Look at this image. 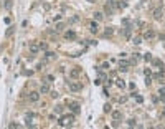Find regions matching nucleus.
I'll return each mask as SVG.
<instances>
[{
	"mask_svg": "<svg viewBox=\"0 0 165 129\" xmlns=\"http://www.w3.org/2000/svg\"><path fill=\"white\" fill-rule=\"evenodd\" d=\"M58 123H60V126H63V128H68V126H71V124L74 123V116H71V114H61Z\"/></svg>",
	"mask_w": 165,
	"mask_h": 129,
	"instance_id": "f257e3e1",
	"label": "nucleus"
},
{
	"mask_svg": "<svg viewBox=\"0 0 165 129\" xmlns=\"http://www.w3.org/2000/svg\"><path fill=\"white\" fill-rule=\"evenodd\" d=\"M68 108H69L74 114L79 112V103H76V101H68Z\"/></svg>",
	"mask_w": 165,
	"mask_h": 129,
	"instance_id": "f03ea898",
	"label": "nucleus"
},
{
	"mask_svg": "<svg viewBox=\"0 0 165 129\" xmlns=\"http://www.w3.org/2000/svg\"><path fill=\"white\" fill-rule=\"evenodd\" d=\"M82 90V83H69V91L73 93H78V91Z\"/></svg>",
	"mask_w": 165,
	"mask_h": 129,
	"instance_id": "7ed1b4c3",
	"label": "nucleus"
},
{
	"mask_svg": "<svg viewBox=\"0 0 165 129\" xmlns=\"http://www.w3.org/2000/svg\"><path fill=\"white\" fill-rule=\"evenodd\" d=\"M28 99H30L32 103H36L40 99V93H38V91H32V93L28 94Z\"/></svg>",
	"mask_w": 165,
	"mask_h": 129,
	"instance_id": "20e7f679",
	"label": "nucleus"
},
{
	"mask_svg": "<svg viewBox=\"0 0 165 129\" xmlns=\"http://www.w3.org/2000/svg\"><path fill=\"white\" fill-rule=\"evenodd\" d=\"M152 15H154L155 20H160V18H162V15H164V10H162V7H157V8L154 10V13H152Z\"/></svg>",
	"mask_w": 165,
	"mask_h": 129,
	"instance_id": "39448f33",
	"label": "nucleus"
},
{
	"mask_svg": "<svg viewBox=\"0 0 165 129\" xmlns=\"http://www.w3.org/2000/svg\"><path fill=\"white\" fill-rule=\"evenodd\" d=\"M129 66H131V61H126V60H121V61H119V70H121V71H127Z\"/></svg>",
	"mask_w": 165,
	"mask_h": 129,
	"instance_id": "423d86ee",
	"label": "nucleus"
},
{
	"mask_svg": "<svg viewBox=\"0 0 165 129\" xmlns=\"http://www.w3.org/2000/svg\"><path fill=\"white\" fill-rule=\"evenodd\" d=\"M111 116H112V119L119 121V119H122V111H119V109H116V111H111Z\"/></svg>",
	"mask_w": 165,
	"mask_h": 129,
	"instance_id": "0eeeda50",
	"label": "nucleus"
},
{
	"mask_svg": "<svg viewBox=\"0 0 165 129\" xmlns=\"http://www.w3.org/2000/svg\"><path fill=\"white\" fill-rule=\"evenodd\" d=\"M79 74H81V68H73L71 71H69V76H71V78H78Z\"/></svg>",
	"mask_w": 165,
	"mask_h": 129,
	"instance_id": "6e6552de",
	"label": "nucleus"
},
{
	"mask_svg": "<svg viewBox=\"0 0 165 129\" xmlns=\"http://www.w3.org/2000/svg\"><path fill=\"white\" fill-rule=\"evenodd\" d=\"M89 30H91V33H98V32H99L98 22H91V23H89Z\"/></svg>",
	"mask_w": 165,
	"mask_h": 129,
	"instance_id": "1a4fd4ad",
	"label": "nucleus"
},
{
	"mask_svg": "<svg viewBox=\"0 0 165 129\" xmlns=\"http://www.w3.org/2000/svg\"><path fill=\"white\" fill-rule=\"evenodd\" d=\"M48 93H50V86L46 83H43L41 88H40V94H48Z\"/></svg>",
	"mask_w": 165,
	"mask_h": 129,
	"instance_id": "9d476101",
	"label": "nucleus"
},
{
	"mask_svg": "<svg viewBox=\"0 0 165 129\" xmlns=\"http://www.w3.org/2000/svg\"><path fill=\"white\" fill-rule=\"evenodd\" d=\"M65 38L66 40H74V38H76V33H74L73 30H69V32H66V33H65Z\"/></svg>",
	"mask_w": 165,
	"mask_h": 129,
	"instance_id": "9b49d317",
	"label": "nucleus"
},
{
	"mask_svg": "<svg viewBox=\"0 0 165 129\" xmlns=\"http://www.w3.org/2000/svg\"><path fill=\"white\" fill-rule=\"evenodd\" d=\"M30 51H32L33 55H35V53H38V51H40V45H36V43H30Z\"/></svg>",
	"mask_w": 165,
	"mask_h": 129,
	"instance_id": "f8f14e48",
	"label": "nucleus"
},
{
	"mask_svg": "<svg viewBox=\"0 0 165 129\" xmlns=\"http://www.w3.org/2000/svg\"><path fill=\"white\" fill-rule=\"evenodd\" d=\"M155 37V33H154V30H147L145 33H144V38H147V40H152Z\"/></svg>",
	"mask_w": 165,
	"mask_h": 129,
	"instance_id": "ddd939ff",
	"label": "nucleus"
},
{
	"mask_svg": "<svg viewBox=\"0 0 165 129\" xmlns=\"http://www.w3.org/2000/svg\"><path fill=\"white\" fill-rule=\"evenodd\" d=\"M104 12L107 13V15H112V13H114V7H112V5H109V3H106Z\"/></svg>",
	"mask_w": 165,
	"mask_h": 129,
	"instance_id": "4468645a",
	"label": "nucleus"
},
{
	"mask_svg": "<svg viewBox=\"0 0 165 129\" xmlns=\"http://www.w3.org/2000/svg\"><path fill=\"white\" fill-rule=\"evenodd\" d=\"M121 35L124 37V38H131V28H124V30H121Z\"/></svg>",
	"mask_w": 165,
	"mask_h": 129,
	"instance_id": "2eb2a0df",
	"label": "nucleus"
},
{
	"mask_svg": "<svg viewBox=\"0 0 165 129\" xmlns=\"http://www.w3.org/2000/svg\"><path fill=\"white\" fill-rule=\"evenodd\" d=\"M3 7H5L7 10H10L12 7H13V0H5V2H3Z\"/></svg>",
	"mask_w": 165,
	"mask_h": 129,
	"instance_id": "dca6fc26",
	"label": "nucleus"
},
{
	"mask_svg": "<svg viewBox=\"0 0 165 129\" xmlns=\"http://www.w3.org/2000/svg\"><path fill=\"white\" fill-rule=\"evenodd\" d=\"M114 33V28L112 27H106V32H104V37H111V35Z\"/></svg>",
	"mask_w": 165,
	"mask_h": 129,
	"instance_id": "f3484780",
	"label": "nucleus"
},
{
	"mask_svg": "<svg viewBox=\"0 0 165 129\" xmlns=\"http://www.w3.org/2000/svg\"><path fill=\"white\" fill-rule=\"evenodd\" d=\"M94 18H96V22H101V20L104 18V15H102V12H96V13H94Z\"/></svg>",
	"mask_w": 165,
	"mask_h": 129,
	"instance_id": "a211bd4d",
	"label": "nucleus"
},
{
	"mask_svg": "<svg viewBox=\"0 0 165 129\" xmlns=\"http://www.w3.org/2000/svg\"><path fill=\"white\" fill-rule=\"evenodd\" d=\"M25 123L28 128H32V114H25Z\"/></svg>",
	"mask_w": 165,
	"mask_h": 129,
	"instance_id": "6ab92c4d",
	"label": "nucleus"
},
{
	"mask_svg": "<svg viewBox=\"0 0 165 129\" xmlns=\"http://www.w3.org/2000/svg\"><path fill=\"white\" fill-rule=\"evenodd\" d=\"M117 8H126L127 7V0H121V2H117Z\"/></svg>",
	"mask_w": 165,
	"mask_h": 129,
	"instance_id": "aec40b11",
	"label": "nucleus"
},
{
	"mask_svg": "<svg viewBox=\"0 0 165 129\" xmlns=\"http://www.w3.org/2000/svg\"><path fill=\"white\" fill-rule=\"evenodd\" d=\"M15 33V27H8V30H7V33H5V37L8 38V37H12V35Z\"/></svg>",
	"mask_w": 165,
	"mask_h": 129,
	"instance_id": "412c9836",
	"label": "nucleus"
},
{
	"mask_svg": "<svg viewBox=\"0 0 165 129\" xmlns=\"http://www.w3.org/2000/svg\"><path fill=\"white\" fill-rule=\"evenodd\" d=\"M116 84H117L119 88H122V90L126 88V81H124V79H116Z\"/></svg>",
	"mask_w": 165,
	"mask_h": 129,
	"instance_id": "4be33fe9",
	"label": "nucleus"
},
{
	"mask_svg": "<svg viewBox=\"0 0 165 129\" xmlns=\"http://www.w3.org/2000/svg\"><path fill=\"white\" fill-rule=\"evenodd\" d=\"M140 41H142V37H134V38H132V43H134V45H140Z\"/></svg>",
	"mask_w": 165,
	"mask_h": 129,
	"instance_id": "5701e85b",
	"label": "nucleus"
},
{
	"mask_svg": "<svg viewBox=\"0 0 165 129\" xmlns=\"http://www.w3.org/2000/svg\"><path fill=\"white\" fill-rule=\"evenodd\" d=\"M122 25H124V27H127V28H131L132 27V22L129 20V18H124V20H122Z\"/></svg>",
	"mask_w": 165,
	"mask_h": 129,
	"instance_id": "b1692460",
	"label": "nucleus"
},
{
	"mask_svg": "<svg viewBox=\"0 0 165 129\" xmlns=\"http://www.w3.org/2000/svg\"><path fill=\"white\" fill-rule=\"evenodd\" d=\"M139 60H140V55H139V53H135V55H134V58L131 60V65H135Z\"/></svg>",
	"mask_w": 165,
	"mask_h": 129,
	"instance_id": "393cba45",
	"label": "nucleus"
},
{
	"mask_svg": "<svg viewBox=\"0 0 165 129\" xmlns=\"http://www.w3.org/2000/svg\"><path fill=\"white\" fill-rule=\"evenodd\" d=\"M45 56H46V58H48V60H53V58H55V53H53V51H46V53H45Z\"/></svg>",
	"mask_w": 165,
	"mask_h": 129,
	"instance_id": "a878e982",
	"label": "nucleus"
},
{
	"mask_svg": "<svg viewBox=\"0 0 165 129\" xmlns=\"http://www.w3.org/2000/svg\"><path fill=\"white\" fill-rule=\"evenodd\" d=\"M63 28H65V23H58V25H56V28H55V32L58 33V32H61V30H63Z\"/></svg>",
	"mask_w": 165,
	"mask_h": 129,
	"instance_id": "bb28decb",
	"label": "nucleus"
},
{
	"mask_svg": "<svg viewBox=\"0 0 165 129\" xmlns=\"http://www.w3.org/2000/svg\"><path fill=\"white\" fill-rule=\"evenodd\" d=\"M40 50L46 51V50H48V43H45V41H43V43H40Z\"/></svg>",
	"mask_w": 165,
	"mask_h": 129,
	"instance_id": "cd10ccee",
	"label": "nucleus"
},
{
	"mask_svg": "<svg viewBox=\"0 0 165 129\" xmlns=\"http://www.w3.org/2000/svg\"><path fill=\"white\" fill-rule=\"evenodd\" d=\"M55 112L61 116V114H63V108H61V106H56V108H55Z\"/></svg>",
	"mask_w": 165,
	"mask_h": 129,
	"instance_id": "c85d7f7f",
	"label": "nucleus"
},
{
	"mask_svg": "<svg viewBox=\"0 0 165 129\" xmlns=\"http://www.w3.org/2000/svg\"><path fill=\"white\" fill-rule=\"evenodd\" d=\"M104 112H111L112 111V108H111V104H104V109H102Z\"/></svg>",
	"mask_w": 165,
	"mask_h": 129,
	"instance_id": "c756f323",
	"label": "nucleus"
},
{
	"mask_svg": "<svg viewBox=\"0 0 165 129\" xmlns=\"http://www.w3.org/2000/svg\"><path fill=\"white\" fill-rule=\"evenodd\" d=\"M127 124H129L131 128H134V126H137V123H135V119H129V121H127Z\"/></svg>",
	"mask_w": 165,
	"mask_h": 129,
	"instance_id": "7c9ffc66",
	"label": "nucleus"
},
{
	"mask_svg": "<svg viewBox=\"0 0 165 129\" xmlns=\"http://www.w3.org/2000/svg\"><path fill=\"white\" fill-rule=\"evenodd\" d=\"M144 60H145V61H152V55H150V53L144 55Z\"/></svg>",
	"mask_w": 165,
	"mask_h": 129,
	"instance_id": "2f4dec72",
	"label": "nucleus"
},
{
	"mask_svg": "<svg viewBox=\"0 0 165 129\" xmlns=\"http://www.w3.org/2000/svg\"><path fill=\"white\" fill-rule=\"evenodd\" d=\"M154 65H155L157 68H159V66H162V61H160L159 58H155V60H154Z\"/></svg>",
	"mask_w": 165,
	"mask_h": 129,
	"instance_id": "473e14b6",
	"label": "nucleus"
},
{
	"mask_svg": "<svg viewBox=\"0 0 165 129\" xmlns=\"http://www.w3.org/2000/svg\"><path fill=\"white\" fill-rule=\"evenodd\" d=\"M135 99H137V103H144V99H142V96H137V94H132Z\"/></svg>",
	"mask_w": 165,
	"mask_h": 129,
	"instance_id": "72a5a7b5",
	"label": "nucleus"
},
{
	"mask_svg": "<svg viewBox=\"0 0 165 129\" xmlns=\"http://www.w3.org/2000/svg\"><path fill=\"white\" fill-rule=\"evenodd\" d=\"M8 128H10V129H16V128H18V124H16V123H10V124H8Z\"/></svg>",
	"mask_w": 165,
	"mask_h": 129,
	"instance_id": "f704fd0d",
	"label": "nucleus"
},
{
	"mask_svg": "<svg viewBox=\"0 0 165 129\" xmlns=\"http://www.w3.org/2000/svg\"><path fill=\"white\" fill-rule=\"evenodd\" d=\"M23 74H25V76H32V74H33V70H30V71L27 70V71H23Z\"/></svg>",
	"mask_w": 165,
	"mask_h": 129,
	"instance_id": "c9c22d12",
	"label": "nucleus"
},
{
	"mask_svg": "<svg viewBox=\"0 0 165 129\" xmlns=\"http://www.w3.org/2000/svg\"><path fill=\"white\" fill-rule=\"evenodd\" d=\"M144 73L147 74V76H150V74H152V70H148V68H147V70H144Z\"/></svg>",
	"mask_w": 165,
	"mask_h": 129,
	"instance_id": "e433bc0d",
	"label": "nucleus"
},
{
	"mask_svg": "<svg viewBox=\"0 0 165 129\" xmlns=\"http://www.w3.org/2000/svg\"><path fill=\"white\" fill-rule=\"evenodd\" d=\"M127 101V96H122V98H119V103H126Z\"/></svg>",
	"mask_w": 165,
	"mask_h": 129,
	"instance_id": "4c0bfd02",
	"label": "nucleus"
},
{
	"mask_svg": "<svg viewBox=\"0 0 165 129\" xmlns=\"http://www.w3.org/2000/svg\"><path fill=\"white\" fill-rule=\"evenodd\" d=\"M94 84H96V86H99V84H101V78H96V79H94Z\"/></svg>",
	"mask_w": 165,
	"mask_h": 129,
	"instance_id": "58836bf2",
	"label": "nucleus"
},
{
	"mask_svg": "<svg viewBox=\"0 0 165 129\" xmlns=\"http://www.w3.org/2000/svg\"><path fill=\"white\" fill-rule=\"evenodd\" d=\"M150 83H152V78H150V76H147V79H145V84H147V86H148V84H150Z\"/></svg>",
	"mask_w": 165,
	"mask_h": 129,
	"instance_id": "ea45409f",
	"label": "nucleus"
},
{
	"mask_svg": "<svg viewBox=\"0 0 165 129\" xmlns=\"http://www.w3.org/2000/svg\"><path fill=\"white\" fill-rule=\"evenodd\" d=\"M46 79H48V81H53V79H55V76H53V74H48V76H46Z\"/></svg>",
	"mask_w": 165,
	"mask_h": 129,
	"instance_id": "a19ab883",
	"label": "nucleus"
},
{
	"mask_svg": "<svg viewBox=\"0 0 165 129\" xmlns=\"http://www.w3.org/2000/svg\"><path fill=\"white\" fill-rule=\"evenodd\" d=\"M3 22H5L7 25H10V18H8V17H5V18H3Z\"/></svg>",
	"mask_w": 165,
	"mask_h": 129,
	"instance_id": "79ce46f5",
	"label": "nucleus"
},
{
	"mask_svg": "<svg viewBox=\"0 0 165 129\" xmlns=\"http://www.w3.org/2000/svg\"><path fill=\"white\" fill-rule=\"evenodd\" d=\"M160 99H162V101L165 103V93H160Z\"/></svg>",
	"mask_w": 165,
	"mask_h": 129,
	"instance_id": "37998d69",
	"label": "nucleus"
},
{
	"mask_svg": "<svg viewBox=\"0 0 165 129\" xmlns=\"http://www.w3.org/2000/svg\"><path fill=\"white\" fill-rule=\"evenodd\" d=\"M160 40H162V41H165V35L164 33H160Z\"/></svg>",
	"mask_w": 165,
	"mask_h": 129,
	"instance_id": "c03bdc74",
	"label": "nucleus"
},
{
	"mask_svg": "<svg viewBox=\"0 0 165 129\" xmlns=\"http://www.w3.org/2000/svg\"><path fill=\"white\" fill-rule=\"evenodd\" d=\"M162 118H165V104H164V112H162Z\"/></svg>",
	"mask_w": 165,
	"mask_h": 129,
	"instance_id": "a18cd8bd",
	"label": "nucleus"
},
{
	"mask_svg": "<svg viewBox=\"0 0 165 129\" xmlns=\"http://www.w3.org/2000/svg\"><path fill=\"white\" fill-rule=\"evenodd\" d=\"M89 2H96V0H89Z\"/></svg>",
	"mask_w": 165,
	"mask_h": 129,
	"instance_id": "49530a36",
	"label": "nucleus"
}]
</instances>
